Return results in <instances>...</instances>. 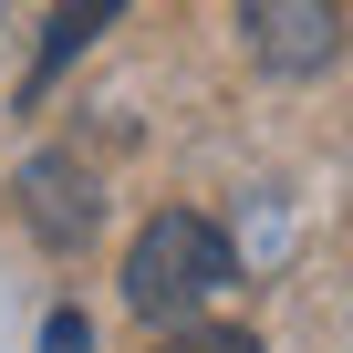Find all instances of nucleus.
I'll return each mask as SVG.
<instances>
[{
  "label": "nucleus",
  "instance_id": "f257e3e1",
  "mask_svg": "<svg viewBox=\"0 0 353 353\" xmlns=\"http://www.w3.org/2000/svg\"><path fill=\"white\" fill-rule=\"evenodd\" d=\"M229 281H239V250H229L219 219H198V208H156V219L135 229V250H125V301H135L145 322H198Z\"/></svg>",
  "mask_w": 353,
  "mask_h": 353
},
{
  "label": "nucleus",
  "instance_id": "f03ea898",
  "mask_svg": "<svg viewBox=\"0 0 353 353\" xmlns=\"http://www.w3.org/2000/svg\"><path fill=\"white\" fill-rule=\"evenodd\" d=\"M239 32H250L260 73H332V52H343L332 0H239Z\"/></svg>",
  "mask_w": 353,
  "mask_h": 353
},
{
  "label": "nucleus",
  "instance_id": "7ed1b4c3",
  "mask_svg": "<svg viewBox=\"0 0 353 353\" xmlns=\"http://www.w3.org/2000/svg\"><path fill=\"white\" fill-rule=\"evenodd\" d=\"M21 208H32V229H42L52 250H83V239H94V219H104V198H94L83 156H32V166H21Z\"/></svg>",
  "mask_w": 353,
  "mask_h": 353
},
{
  "label": "nucleus",
  "instance_id": "20e7f679",
  "mask_svg": "<svg viewBox=\"0 0 353 353\" xmlns=\"http://www.w3.org/2000/svg\"><path fill=\"white\" fill-rule=\"evenodd\" d=\"M114 11H125V0H63V11H52V32H42V63H32V104H42V83H52V73H63V63H73V52H83L104 21H114Z\"/></svg>",
  "mask_w": 353,
  "mask_h": 353
},
{
  "label": "nucleus",
  "instance_id": "39448f33",
  "mask_svg": "<svg viewBox=\"0 0 353 353\" xmlns=\"http://www.w3.org/2000/svg\"><path fill=\"white\" fill-rule=\"evenodd\" d=\"M156 353H260V343H250L239 322H176V332H166Z\"/></svg>",
  "mask_w": 353,
  "mask_h": 353
},
{
  "label": "nucleus",
  "instance_id": "423d86ee",
  "mask_svg": "<svg viewBox=\"0 0 353 353\" xmlns=\"http://www.w3.org/2000/svg\"><path fill=\"white\" fill-rule=\"evenodd\" d=\"M42 353H94V322H83V312H52V332H42Z\"/></svg>",
  "mask_w": 353,
  "mask_h": 353
}]
</instances>
